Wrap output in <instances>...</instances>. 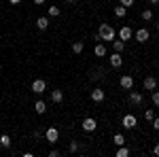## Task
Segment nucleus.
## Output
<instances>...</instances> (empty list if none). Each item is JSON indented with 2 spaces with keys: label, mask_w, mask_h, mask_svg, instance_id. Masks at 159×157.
<instances>
[{
  "label": "nucleus",
  "mask_w": 159,
  "mask_h": 157,
  "mask_svg": "<svg viewBox=\"0 0 159 157\" xmlns=\"http://www.w3.org/2000/svg\"><path fill=\"white\" fill-rule=\"evenodd\" d=\"M98 34H100V40H108V43H112V40L117 38V32H115V28L110 24H102L100 30H98Z\"/></svg>",
  "instance_id": "f257e3e1"
},
{
  "label": "nucleus",
  "mask_w": 159,
  "mask_h": 157,
  "mask_svg": "<svg viewBox=\"0 0 159 157\" xmlns=\"http://www.w3.org/2000/svg\"><path fill=\"white\" fill-rule=\"evenodd\" d=\"M121 125L125 127V130H134L136 125H138V121H136L134 115H125V117L121 119Z\"/></svg>",
  "instance_id": "f03ea898"
},
{
  "label": "nucleus",
  "mask_w": 159,
  "mask_h": 157,
  "mask_svg": "<svg viewBox=\"0 0 159 157\" xmlns=\"http://www.w3.org/2000/svg\"><path fill=\"white\" fill-rule=\"evenodd\" d=\"M45 89H47V83H45L43 79L32 81V91H34V94H38V96H40V94H45Z\"/></svg>",
  "instance_id": "7ed1b4c3"
},
{
  "label": "nucleus",
  "mask_w": 159,
  "mask_h": 157,
  "mask_svg": "<svg viewBox=\"0 0 159 157\" xmlns=\"http://www.w3.org/2000/svg\"><path fill=\"white\" fill-rule=\"evenodd\" d=\"M96 127H98V123H96L93 117H85L83 119V132H93Z\"/></svg>",
  "instance_id": "20e7f679"
},
{
  "label": "nucleus",
  "mask_w": 159,
  "mask_h": 157,
  "mask_svg": "<svg viewBox=\"0 0 159 157\" xmlns=\"http://www.w3.org/2000/svg\"><path fill=\"white\" fill-rule=\"evenodd\" d=\"M45 138H47V140H49L51 145H55V142H57V140H60V132H57V130H55V127H49V130H47V132H45Z\"/></svg>",
  "instance_id": "39448f33"
},
{
  "label": "nucleus",
  "mask_w": 159,
  "mask_h": 157,
  "mask_svg": "<svg viewBox=\"0 0 159 157\" xmlns=\"http://www.w3.org/2000/svg\"><path fill=\"white\" fill-rule=\"evenodd\" d=\"M132 36H134V30H132L129 25H123L121 30H119V38H121L123 43H125V40H129Z\"/></svg>",
  "instance_id": "423d86ee"
},
{
  "label": "nucleus",
  "mask_w": 159,
  "mask_h": 157,
  "mask_svg": "<svg viewBox=\"0 0 159 157\" xmlns=\"http://www.w3.org/2000/svg\"><path fill=\"white\" fill-rule=\"evenodd\" d=\"M119 85H121L123 89H132V87H134V76H129V74H123L121 79H119Z\"/></svg>",
  "instance_id": "0eeeda50"
},
{
  "label": "nucleus",
  "mask_w": 159,
  "mask_h": 157,
  "mask_svg": "<svg viewBox=\"0 0 159 157\" xmlns=\"http://www.w3.org/2000/svg\"><path fill=\"white\" fill-rule=\"evenodd\" d=\"M134 36H136V40H138V43H147L151 34H148L147 28H140V30H136V32H134Z\"/></svg>",
  "instance_id": "6e6552de"
},
{
  "label": "nucleus",
  "mask_w": 159,
  "mask_h": 157,
  "mask_svg": "<svg viewBox=\"0 0 159 157\" xmlns=\"http://www.w3.org/2000/svg\"><path fill=\"white\" fill-rule=\"evenodd\" d=\"M144 89H147V91H153V89H157V79H155V76H147V79H144Z\"/></svg>",
  "instance_id": "1a4fd4ad"
},
{
  "label": "nucleus",
  "mask_w": 159,
  "mask_h": 157,
  "mask_svg": "<svg viewBox=\"0 0 159 157\" xmlns=\"http://www.w3.org/2000/svg\"><path fill=\"white\" fill-rule=\"evenodd\" d=\"M110 66H112V68H121V66H123V58H121V53H117V51H115V53L110 55Z\"/></svg>",
  "instance_id": "9d476101"
},
{
  "label": "nucleus",
  "mask_w": 159,
  "mask_h": 157,
  "mask_svg": "<svg viewBox=\"0 0 159 157\" xmlns=\"http://www.w3.org/2000/svg\"><path fill=\"white\" fill-rule=\"evenodd\" d=\"M104 98H106V94H104L100 87H96V89L91 91V100H93V102H104Z\"/></svg>",
  "instance_id": "9b49d317"
},
{
  "label": "nucleus",
  "mask_w": 159,
  "mask_h": 157,
  "mask_svg": "<svg viewBox=\"0 0 159 157\" xmlns=\"http://www.w3.org/2000/svg\"><path fill=\"white\" fill-rule=\"evenodd\" d=\"M34 113H36V115H45V113H47V102H43V100L34 102Z\"/></svg>",
  "instance_id": "f8f14e48"
},
{
  "label": "nucleus",
  "mask_w": 159,
  "mask_h": 157,
  "mask_svg": "<svg viewBox=\"0 0 159 157\" xmlns=\"http://www.w3.org/2000/svg\"><path fill=\"white\" fill-rule=\"evenodd\" d=\"M36 28L38 30H47V28H49V17H38L36 19Z\"/></svg>",
  "instance_id": "ddd939ff"
},
{
  "label": "nucleus",
  "mask_w": 159,
  "mask_h": 157,
  "mask_svg": "<svg viewBox=\"0 0 159 157\" xmlns=\"http://www.w3.org/2000/svg\"><path fill=\"white\" fill-rule=\"evenodd\" d=\"M51 100H53L55 104H60L61 100H64V94H61V89H53V91H51Z\"/></svg>",
  "instance_id": "4468645a"
},
{
  "label": "nucleus",
  "mask_w": 159,
  "mask_h": 157,
  "mask_svg": "<svg viewBox=\"0 0 159 157\" xmlns=\"http://www.w3.org/2000/svg\"><path fill=\"white\" fill-rule=\"evenodd\" d=\"M142 100H144V98H142V94H138V91H132V94H129V102H132V104H142Z\"/></svg>",
  "instance_id": "2eb2a0df"
},
{
  "label": "nucleus",
  "mask_w": 159,
  "mask_h": 157,
  "mask_svg": "<svg viewBox=\"0 0 159 157\" xmlns=\"http://www.w3.org/2000/svg\"><path fill=\"white\" fill-rule=\"evenodd\" d=\"M83 49H85V43H83V40H74L72 43V51L74 53H83Z\"/></svg>",
  "instance_id": "dca6fc26"
},
{
  "label": "nucleus",
  "mask_w": 159,
  "mask_h": 157,
  "mask_svg": "<svg viewBox=\"0 0 159 157\" xmlns=\"http://www.w3.org/2000/svg\"><path fill=\"white\" fill-rule=\"evenodd\" d=\"M112 47H115V51H117V53H121L123 49H125V43H123L121 38H119V40L115 38V40H112Z\"/></svg>",
  "instance_id": "f3484780"
},
{
  "label": "nucleus",
  "mask_w": 159,
  "mask_h": 157,
  "mask_svg": "<svg viewBox=\"0 0 159 157\" xmlns=\"http://www.w3.org/2000/svg\"><path fill=\"white\" fill-rule=\"evenodd\" d=\"M93 53H96L98 58H104V55H106V47H104V45L100 43V45H96V49H93Z\"/></svg>",
  "instance_id": "a211bd4d"
},
{
  "label": "nucleus",
  "mask_w": 159,
  "mask_h": 157,
  "mask_svg": "<svg viewBox=\"0 0 159 157\" xmlns=\"http://www.w3.org/2000/svg\"><path fill=\"white\" fill-rule=\"evenodd\" d=\"M0 146H4V149L11 146V138H9V134H2V136H0Z\"/></svg>",
  "instance_id": "6ab92c4d"
},
{
  "label": "nucleus",
  "mask_w": 159,
  "mask_h": 157,
  "mask_svg": "<svg viewBox=\"0 0 159 157\" xmlns=\"http://www.w3.org/2000/svg\"><path fill=\"white\" fill-rule=\"evenodd\" d=\"M117 157H129V149H125V145L117 146Z\"/></svg>",
  "instance_id": "aec40b11"
},
{
  "label": "nucleus",
  "mask_w": 159,
  "mask_h": 157,
  "mask_svg": "<svg viewBox=\"0 0 159 157\" xmlns=\"http://www.w3.org/2000/svg\"><path fill=\"white\" fill-rule=\"evenodd\" d=\"M115 15H117V17H125V15H127V9H125L123 4H119V7H115Z\"/></svg>",
  "instance_id": "412c9836"
},
{
  "label": "nucleus",
  "mask_w": 159,
  "mask_h": 157,
  "mask_svg": "<svg viewBox=\"0 0 159 157\" xmlns=\"http://www.w3.org/2000/svg\"><path fill=\"white\" fill-rule=\"evenodd\" d=\"M112 142H115L117 146L125 145V136H123V134H115V138H112Z\"/></svg>",
  "instance_id": "4be33fe9"
},
{
  "label": "nucleus",
  "mask_w": 159,
  "mask_h": 157,
  "mask_svg": "<svg viewBox=\"0 0 159 157\" xmlns=\"http://www.w3.org/2000/svg\"><path fill=\"white\" fill-rule=\"evenodd\" d=\"M142 19H144V21H151V19H153V11H151V9H144V11H142Z\"/></svg>",
  "instance_id": "5701e85b"
},
{
  "label": "nucleus",
  "mask_w": 159,
  "mask_h": 157,
  "mask_svg": "<svg viewBox=\"0 0 159 157\" xmlns=\"http://www.w3.org/2000/svg\"><path fill=\"white\" fill-rule=\"evenodd\" d=\"M60 7H49V17H60Z\"/></svg>",
  "instance_id": "b1692460"
},
{
  "label": "nucleus",
  "mask_w": 159,
  "mask_h": 157,
  "mask_svg": "<svg viewBox=\"0 0 159 157\" xmlns=\"http://www.w3.org/2000/svg\"><path fill=\"white\" fill-rule=\"evenodd\" d=\"M144 119H147V121H153V119H155V110H153V109H147V110H144Z\"/></svg>",
  "instance_id": "393cba45"
},
{
  "label": "nucleus",
  "mask_w": 159,
  "mask_h": 157,
  "mask_svg": "<svg viewBox=\"0 0 159 157\" xmlns=\"http://www.w3.org/2000/svg\"><path fill=\"white\" fill-rule=\"evenodd\" d=\"M79 149H81V145H79L76 140H72V142H70V146H68V151H70V153H76Z\"/></svg>",
  "instance_id": "a878e982"
},
{
  "label": "nucleus",
  "mask_w": 159,
  "mask_h": 157,
  "mask_svg": "<svg viewBox=\"0 0 159 157\" xmlns=\"http://www.w3.org/2000/svg\"><path fill=\"white\" fill-rule=\"evenodd\" d=\"M151 98H153V104H155V106H159V91H155V89H153V91H151Z\"/></svg>",
  "instance_id": "bb28decb"
},
{
  "label": "nucleus",
  "mask_w": 159,
  "mask_h": 157,
  "mask_svg": "<svg viewBox=\"0 0 159 157\" xmlns=\"http://www.w3.org/2000/svg\"><path fill=\"white\" fill-rule=\"evenodd\" d=\"M119 4H123V7L127 9V7H132V4H134V0H119Z\"/></svg>",
  "instance_id": "cd10ccee"
},
{
  "label": "nucleus",
  "mask_w": 159,
  "mask_h": 157,
  "mask_svg": "<svg viewBox=\"0 0 159 157\" xmlns=\"http://www.w3.org/2000/svg\"><path fill=\"white\" fill-rule=\"evenodd\" d=\"M153 127L159 132V117H155V119H153Z\"/></svg>",
  "instance_id": "c85d7f7f"
},
{
  "label": "nucleus",
  "mask_w": 159,
  "mask_h": 157,
  "mask_svg": "<svg viewBox=\"0 0 159 157\" xmlns=\"http://www.w3.org/2000/svg\"><path fill=\"white\" fill-rule=\"evenodd\" d=\"M49 155H51V157H57V155H60V151H55V149H51V151H49Z\"/></svg>",
  "instance_id": "c756f323"
},
{
  "label": "nucleus",
  "mask_w": 159,
  "mask_h": 157,
  "mask_svg": "<svg viewBox=\"0 0 159 157\" xmlns=\"http://www.w3.org/2000/svg\"><path fill=\"white\" fill-rule=\"evenodd\" d=\"M153 155H157V157H159V145L153 146Z\"/></svg>",
  "instance_id": "7c9ffc66"
},
{
  "label": "nucleus",
  "mask_w": 159,
  "mask_h": 157,
  "mask_svg": "<svg viewBox=\"0 0 159 157\" xmlns=\"http://www.w3.org/2000/svg\"><path fill=\"white\" fill-rule=\"evenodd\" d=\"M11 4H21V0H9Z\"/></svg>",
  "instance_id": "2f4dec72"
},
{
  "label": "nucleus",
  "mask_w": 159,
  "mask_h": 157,
  "mask_svg": "<svg viewBox=\"0 0 159 157\" xmlns=\"http://www.w3.org/2000/svg\"><path fill=\"white\" fill-rule=\"evenodd\" d=\"M148 2H151V4H159V0H148Z\"/></svg>",
  "instance_id": "473e14b6"
},
{
  "label": "nucleus",
  "mask_w": 159,
  "mask_h": 157,
  "mask_svg": "<svg viewBox=\"0 0 159 157\" xmlns=\"http://www.w3.org/2000/svg\"><path fill=\"white\" fill-rule=\"evenodd\" d=\"M43 2H45V0H34V4H43Z\"/></svg>",
  "instance_id": "72a5a7b5"
},
{
  "label": "nucleus",
  "mask_w": 159,
  "mask_h": 157,
  "mask_svg": "<svg viewBox=\"0 0 159 157\" xmlns=\"http://www.w3.org/2000/svg\"><path fill=\"white\" fill-rule=\"evenodd\" d=\"M66 2H68V4H72V2H76V0H66Z\"/></svg>",
  "instance_id": "f704fd0d"
},
{
  "label": "nucleus",
  "mask_w": 159,
  "mask_h": 157,
  "mask_svg": "<svg viewBox=\"0 0 159 157\" xmlns=\"http://www.w3.org/2000/svg\"><path fill=\"white\" fill-rule=\"evenodd\" d=\"M157 30H159V21H157Z\"/></svg>",
  "instance_id": "c9c22d12"
}]
</instances>
